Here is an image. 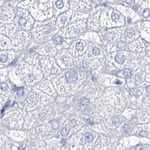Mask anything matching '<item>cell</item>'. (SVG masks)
Instances as JSON below:
<instances>
[{
	"label": "cell",
	"mask_w": 150,
	"mask_h": 150,
	"mask_svg": "<svg viewBox=\"0 0 150 150\" xmlns=\"http://www.w3.org/2000/svg\"><path fill=\"white\" fill-rule=\"evenodd\" d=\"M63 38L60 36H57V37L54 38V42L56 44L60 45L63 43Z\"/></svg>",
	"instance_id": "12"
},
{
	"label": "cell",
	"mask_w": 150,
	"mask_h": 150,
	"mask_svg": "<svg viewBox=\"0 0 150 150\" xmlns=\"http://www.w3.org/2000/svg\"><path fill=\"white\" fill-rule=\"evenodd\" d=\"M92 53L94 55H98L99 54V49L97 47H94L92 49Z\"/></svg>",
	"instance_id": "18"
},
{
	"label": "cell",
	"mask_w": 150,
	"mask_h": 150,
	"mask_svg": "<svg viewBox=\"0 0 150 150\" xmlns=\"http://www.w3.org/2000/svg\"><path fill=\"white\" fill-rule=\"evenodd\" d=\"M124 45V43L122 42V41H120L119 42V45H118V46L119 47H122Z\"/></svg>",
	"instance_id": "25"
},
{
	"label": "cell",
	"mask_w": 150,
	"mask_h": 150,
	"mask_svg": "<svg viewBox=\"0 0 150 150\" xmlns=\"http://www.w3.org/2000/svg\"><path fill=\"white\" fill-rule=\"evenodd\" d=\"M143 1H146V0H143Z\"/></svg>",
	"instance_id": "30"
},
{
	"label": "cell",
	"mask_w": 150,
	"mask_h": 150,
	"mask_svg": "<svg viewBox=\"0 0 150 150\" xmlns=\"http://www.w3.org/2000/svg\"><path fill=\"white\" fill-rule=\"evenodd\" d=\"M16 22L18 26L24 30L30 29L33 20L28 11L19 8L16 14Z\"/></svg>",
	"instance_id": "1"
},
{
	"label": "cell",
	"mask_w": 150,
	"mask_h": 150,
	"mask_svg": "<svg viewBox=\"0 0 150 150\" xmlns=\"http://www.w3.org/2000/svg\"><path fill=\"white\" fill-rule=\"evenodd\" d=\"M14 10L13 7L6 4L1 6V22L2 23H11L14 20Z\"/></svg>",
	"instance_id": "3"
},
{
	"label": "cell",
	"mask_w": 150,
	"mask_h": 150,
	"mask_svg": "<svg viewBox=\"0 0 150 150\" xmlns=\"http://www.w3.org/2000/svg\"><path fill=\"white\" fill-rule=\"evenodd\" d=\"M81 105H83V106H86L89 104V99L87 98H85L83 99V100L81 102Z\"/></svg>",
	"instance_id": "21"
},
{
	"label": "cell",
	"mask_w": 150,
	"mask_h": 150,
	"mask_svg": "<svg viewBox=\"0 0 150 150\" xmlns=\"http://www.w3.org/2000/svg\"><path fill=\"white\" fill-rule=\"evenodd\" d=\"M67 4V0H55L53 2V8L54 14L55 15L59 14L60 11H65L67 9V7H66Z\"/></svg>",
	"instance_id": "4"
},
{
	"label": "cell",
	"mask_w": 150,
	"mask_h": 150,
	"mask_svg": "<svg viewBox=\"0 0 150 150\" xmlns=\"http://www.w3.org/2000/svg\"><path fill=\"white\" fill-rule=\"evenodd\" d=\"M150 13V10L148 9V8H146V9H145V10L143 11V15L144 17L147 18V17H148V16H149Z\"/></svg>",
	"instance_id": "19"
},
{
	"label": "cell",
	"mask_w": 150,
	"mask_h": 150,
	"mask_svg": "<svg viewBox=\"0 0 150 150\" xmlns=\"http://www.w3.org/2000/svg\"><path fill=\"white\" fill-rule=\"evenodd\" d=\"M115 60L116 62H117L119 64H122L123 62L125 60L124 56V55L122 54L119 53V54H116V55L115 57Z\"/></svg>",
	"instance_id": "8"
},
{
	"label": "cell",
	"mask_w": 150,
	"mask_h": 150,
	"mask_svg": "<svg viewBox=\"0 0 150 150\" xmlns=\"http://www.w3.org/2000/svg\"><path fill=\"white\" fill-rule=\"evenodd\" d=\"M115 83H116V84H117V85H121V82L120 81V80H117Z\"/></svg>",
	"instance_id": "28"
},
{
	"label": "cell",
	"mask_w": 150,
	"mask_h": 150,
	"mask_svg": "<svg viewBox=\"0 0 150 150\" xmlns=\"http://www.w3.org/2000/svg\"><path fill=\"white\" fill-rule=\"evenodd\" d=\"M68 133H69V130L67 129H66V128H63V129H62V130L60 132L61 135L63 137H66L68 135Z\"/></svg>",
	"instance_id": "16"
},
{
	"label": "cell",
	"mask_w": 150,
	"mask_h": 150,
	"mask_svg": "<svg viewBox=\"0 0 150 150\" xmlns=\"http://www.w3.org/2000/svg\"><path fill=\"white\" fill-rule=\"evenodd\" d=\"M124 75L130 76L132 75V71L129 69H125L124 71Z\"/></svg>",
	"instance_id": "23"
},
{
	"label": "cell",
	"mask_w": 150,
	"mask_h": 150,
	"mask_svg": "<svg viewBox=\"0 0 150 150\" xmlns=\"http://www.w3.org/2000/svg\"><path fill=\"white\" fill-rule=\"evenodd\" d=\"M75 49L78 52H82L83 50V49H84L83 42H81V41L80 42H77L76 43V45H75Z\"/></svg>",
	"instance_id": "10"
},
{
	"label": "cell",
	"mask_w": 150,
	"mask_h": 150,
	"mask_svg": "<svg viewBox=\"0 0 150 150\" xmlns=\"http://www.w3.org/2000/svg\"><path fill=\"white\" fill-rule=\"evenodd\" d=\"M77 79V72L75 70H69L65 75L66 81L68 83H75Z\"/></svg>",
	"instance_id": "6"
},
{
	"label": "cell",
	"mask_w": 150,
	"mask_h": 150,
	"mask_svg": "<svg viewBox=\"0 0 150 150\" xmlns=\"http://www.w3.org/2000/svg\"><path fill=\"white\" fill-rule=\"evenodd\" d=\"M85 139L86 142H92L94 139V135L92 133H88L85 135Z\"/></svg>",
	"instance_id": "11"
},
{
	"label": "cell",
	"mask_w": 150,
	"mask_h": 150,
	"mask_svg": "<svg viewBox=\"0 0 150 150\" xmlns=\"http://www.w3.org/2000/svg\"><path fill=\"white\" fill-rule=\"evenodd\" d=\"M119 19V15L116 13H113L112 15V20L113 22H117Z\"/></svg>",
	"instance_id": "15"
},
{
	"label": "cell",
	"mask_w": 150,
	"mask_h": 150,
	"mask_svg": "<svg viewBox=\"0 0 150 150\" xmlns=\"http://www.w3.org/2000/svg\"><path fill=\"white\" fill-rule=\"evenodd\" d=\"M134 33H135L134 30L132 28H129L127 30V34H128V36L129 38H131L133 36H134Z\"/></svg>",
	"instance_id": "14"
},
{
	"label": "cell",
	"mask_w": 150,
	"mask_h": 150,
	"mask_svg": "<svg viewBox=\"0 0 150 150\" xmlns=\"http://www.w3.org/2000/svg\"><path fill=\"white\" fill-rule=\"evenodd\" d=\"M146 90L147 93H150V86H146Z\"/></svg>",
	"instance_id": "26"
},
{
	"label": "cell",
	"mask_w": 150,
	"mask_h": 150,
	"mask_svg": "<svg viewBox=\"0 0 150 150\" xmlns=\"http://www.w3.org/2000/svg\"><path fill=\"white\" fill-rule=\"evenodd\" d=\"M17 1H25V0H16Z\"/></svg>",
	"instance_id": "29"
},
{
	"label": "cell",
	"mask_w": 150,
	"mask_h": 150,
	"mask_svg": "<svg viewBox=\"0 0 150 150\" xmlns=\"http://www.w3.org/2000/svg\"><path fill=\"white\" fill-rule=\"evenodd\" d=\"M55 22L52 21H46L45 22L40 23L36 25H35V28L34 30L36 36L40 39L44 38L50 35L54 28Z\"/></svg>",
	"instance_id": "2"
},
{
	"label": "cell",
	"mask_w": 150,
	"mask_h": 150,
	"mask_svg": "<svg viewBox=\"0 0 150 150\" xmlns=\"http://www.w3.org/2000/svg\"><path fill=\"white\" fill-rule=\"evenodd\" d=\"M8 60V56L6 55H5V54H1V63H6Z\"/></svg>",
	"instance_id": "13"
},
{
	"label": "cell",
	"mask_w": 150,
	"mask_h": 150,
	"mask_svg": "<svg viewBox=\"0 0 150 150\" xmlns=\"http://www.w3.org/2000/svg\"><path fill=\"white\" fill-rule=\"evenodd\" d=\"M125 2L128 4H130L133 2V0H125Z\"/></svg>",
	"instance_id": "27"
},
{
	"label": "cell",
	"mask_w": 150,
	"mask_h": 150,
	"mask_svg": "<svg viewBox=\"0 0 150 150\" xmlns=\"http://www.w3.org/2000/svg\"><path fill=\"white\" fill-rule=\"evenodd\" d=\"M70 12V10H69L67 12L62 14L60 15L58 19V25L59 27H62L63 25H64L67 22L68 18H69V13Z\"/></svg>",
	"instance_id": "7"
},
{
	"label": "cell",
	"mask_w": 150,
	"mask_h": 150,
	"mask_svg": "<svg viewBox=\"0 0 150 150\" xmlns=\"http://www.w3.org/2000/svg\"><path fill=\"white\" fill-rule=\"evenodd\" d=\"M8 88V85L6 83H1V89L2 90H7Z\"/></svg>",
	"instance_id": "22"
},
{
	"label": "cell",
	"mask_w": 150,
	"mask_h": 150,
	"mask_svg": "<svg viewBox=\"0 0 150 150\" xmlns=\"http://www.w3.org/2000/svg\"><path fill=\"white\" fill-rule=\"evenodd\" d=\"M115 38V33L113 32H109L106 33L105 35V39L108 41H111Z\"/></svg>",
	"instance_id": "9"
},
{
	"label": "cell",
	"mask_w": 150,
	"mask_h": 150,
	"mask_svg": "<svg viewBox=\"0 0 150 150\" xmlns=\"http://www.w3.org/2000/svg\"><path fill=\"white\" fill-rule=\"evenodd\" d=\"M124 129L125 132H130L132 130V126L129 124H125L124 127Z\"/></svg>",
	"instance_id": "17"
},
{
	"label": "cell",
	"mask_w": 150,
	"mask_h": 150,
	"mask_svg": "<svg viewBox=\"0 0 150 150\" xmlns=\"http://www.w3.org/2000/svg\"><path fill=\"white\" fill-rule=\"evenodd\" d=\"M83 24V21H80V22L75 23L74 24L71 25V27L69 29V30H71V32H68L71 33L70 35L72 36H75V37L78 36L84 30L83 27H82L81 28L79 27Z\"/></svg>",
	"instance_id": "5"
},
{
	"label": "cell",
	"mask_w": 150,
	"mask_h": 150,
	"mask_svg": "<svg viewBox=\"0 0 150 150\" xmlns=\"http://www.w3.org/2000/svg\"><path fill=\"white\" fill-rule=\"evenodd\" d=\"M23 94H24V91H23V89H19V90H18L17 94H18L19 96H22L23 95Z\"/></svg>",
	"instance_id": "24"
},
{
	"label": "cell",
	"mask_w": 150,
	"mask_h": 150,
	"mask_svg": "<svg viewBox=\"0 0 150 150\" xmlns=\"http://www.w3.org/2000/svg\"><path fill=\"white\" fill-rule=\"evenodd\" d=\"M52 125H53V128L54 129H57L59 128V122L57 121H54L52 123Z\"/></svg>",
	"instance_id": "20"
}]
</instances>
